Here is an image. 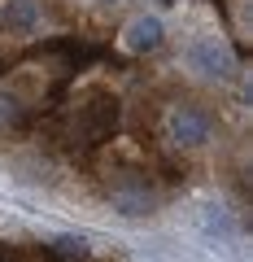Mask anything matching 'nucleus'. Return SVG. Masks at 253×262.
<instances>
[{"mask_svg": "<svg viewBox=\"0 0 253 262\" xmlns=\"http://www.w3.org/2000/svg\"><path fill=\"white\" fill-rule=\"evenodd\" d=\"M105 196H109V206L127 219H140V214H153L157 210V188L140 175V170H122L105 184Z\"/></svg>", "mask_w": 253, "mask_h": 262, "instance_id": "1", "label": "nucleus"}, {"mask_svg": "<svg viewBox=\"0 0 253 262\" xmlns=\"http://www.w3.org/2000/svg\"><path fill=\"white\" fill-rule=\"evenodd\" d=\"M166 136L175 149H201V144L214 136V114L205 110V105H175V110L166 114Z\"/></svg>", "mask_w": 253, "mask_h": 262, "instance_id": "2", "label": "nucleus"}, {"mask_svg": "<svg viewBox=\"0 0 253 262\" xmlns=\"http://www.w3.org/2000/svg\"><path fill=\"white\" fill-rule=\"evenodd\" d=\"M118 96H109V92H92L83 105L75 110V131L83 136L87 144H101V140H109L113 131H118Z\"/></svg>", "mask_w": 253, "mask_h": 262, "instance_id": "3", "label": "nucleus"}, {"mask_svg": "<svg viewBox=\"0 0 253 262\" xmlns=\"http://www.w3.org/2000/svg\"><path fill=\"white\" fill-rule=\"evenodd\" d=\"M192 66H197L205 79H232V70H236L232 53H227V44L218 35H205V39L192 44Z\"/></svg>", "mask_w": 253, "mask_h": 262, "instance_id": "4", "label": "nucleus"}, {"mask_svg": "<svg viewBox=\"0 0 253 262\" xmlns=\"http://www.w3.org/2000/svg\"><path fill=\"white\" fill-rule=\"evenodd\" d=\"M162 39H166V27H162L157 18H131L127 31H122V44H127V53H135V57L157 53Z\"/></svg>", "mask_w": 253, "mask_h": 262, "instance_id": "5", "label": "nucleus"}, {"mask_svg": "<svg viewBox=\"0 0 253 262\" xmlns=\"http://www.w3.org/2000/svg\"><path fill=\"white\" fill-rule=\"evenodd\" d=\"M0 27L9 31V35L27 39L39 27V0H5L0 5Z\"/></svg>", "mask_w": 253, "mask_h": 262, "instance_id": "6", "label": "nucleus"}, {"mask_svg": "<svg viewBox=\"0 0 253 262\" xmlns=\"http://www.w3.org/2000/svg\"><path fill=\"white\" fill-rule=\"evenodd\" d=\"M44 258L48 262H83L87 258V241L83 236H61V241L44 245Z\"/></svg>", "mask_w": 253, "mask_h": 262, "instance_id": "7", "label": "nucleus"}, {"mask_svg": "<svg viewBox=\"0 0 253 262\" xmlns=\"http://www.w3.org/2000/svg\"><path fill=\"white\" fill-rule=\"evenodd\" d=\"M27 127V110H22L18 96L0 92V131H22Z\"/></svg>", "mask_w": 253, "mask_h": 262, "instance_id": "8", "label": "nucleus"}, {"mask_svg": "<svg viewBox=\"0 0 253 262\" xmlns=\"http://www.w3.org/2000/svg\"><path fill=\"white\" fill-rule=\"evenodd\" d=\"M153 5H162V9H175V5H179V0H153Z\"/></svg>", "mask_w": 253, "mask_h": 262, "instance_id": "9", "label": "nucleus"}, {"mask_svg": "<svg viewBox=\"0 0 253 262\" xmlns=\"http://www.w3.org/2000/svg\"><path fill=\"white\" fill-rule=\"evenodd\" d=\"M96 5H118V0H96Z\"/></svg>", "mask_w": 253, "mask_h": 262, "instance_id": "10", "label": "nucleus"}]
</instances>
